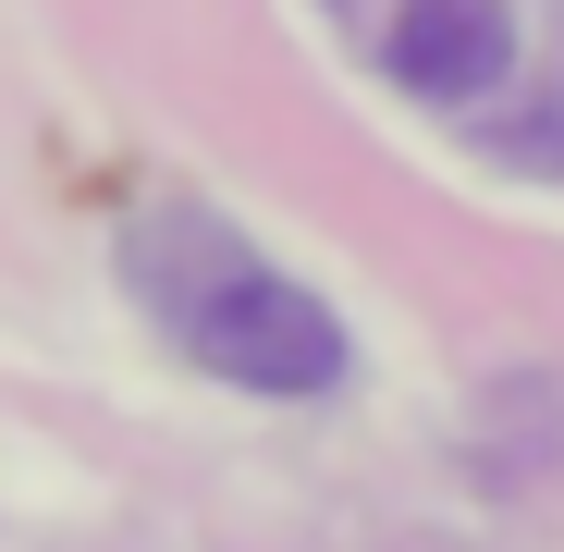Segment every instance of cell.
Listing matches in <instances>:
<instances>
[{
    "label": "cell",
    "mask_w": 564,
    "mask_h": 552,
    "mask_svg": "<svg viewBox=\"0 0 564 552\" xmlns=\"http://www.w3.org/2000/svg\"><path fill=\"white\" fill-rule=\"evenodd\" d=\"M393 74L442 111L491 99L516 74V0H393Z\"/></svg>",
    "instance_id": "2"
},
{
    "label": "cell",
    "mask_w": 564,
    "mask_h": 552,
    "mask_svg": "<svg viewBox=\"0 0 564 552\" xmlns=\"http://www.w3.org/2000/svg\"><path fill=\"white\" fill-rule=\"evenodd\" d=\"M123 270H135L148 320L197 356V368L246 381V393H332L344 368H356L344 320H332L307 283H282L270 258H246L209 209H148V221L123 234Z\"/></svg>",
    "instance_id": "1"
}]
</instances>
